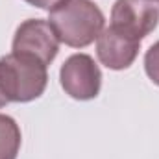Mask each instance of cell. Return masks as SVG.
Instances as JSON below:
<instances>
[{"label":"cell","mask_w":159,"mask_h":159,"mask_svg":"<svg viewBox=\"0 0 159 159\" xmlns=\"http://www.w3.org/2000/svg\"><path fill=\"white\" fill-rule=\"evenodd\" d=\"M22 144V133L17 120L0 113V159H17Z\"/></svg>","instance_id":"52a82bcc"},{"label":"cell","mask_w":159,"mask_h":159,"mask_svg":"<svg viewBox=\"0 0 159 159\" xmlns=\"http://www.w3.org/2000/svg\"><path fill=\"white\" fill-rule=\"evenodd\" d=\"M0 83L7 102L37 100L48 83L46 65L35 57L11 52L0 57Z\"/></svg>","instance_id":"7a4b0ae2"},{"label":"cell","mask_w":159,"mask_h":159,"mask_svg":"<svg viewBox=\"0 0 159 159\" xmlns=\"http://www.w3.org/2000/svg\"><path fill=\"white\" fill-rule=\"evenodd\" d=\"M11 52L35 57L48 67L59 52V39L48 20L28 19L15 30Z\"/></svg>","instance_id":"277c9868"},{"label":"cell","mask_w":159,"mask_h":159,"mask_svg":"<svg viewBox=\"0 0 159 159\" xmlns=\"http://www.w3.org/2000/svg\"><path fill=\"white\" fill-rule=\"evenodd\" d=\"M159 22V7L148 0H117L111 9V24L117 34L133 41L150 35Z\"/></svg>","instance_id":"3957f363"},{"label":"cell","mask_w":159,"mask_h":159,"mask_svg":"<svg viewBox=\"0 0 159 159\" xmlns=\"http://www.w3.org/2000/svg\"><path fill=\"white\" fill-rule=\"evenodd\" d=\"M144 72L156 85H159V41H156L144 54Z\"/></svg>","instance_id":"ba28073f"},{"label":"cell","mask_w":159,"mask_h":159,"mask_svg":"<svg viewBox=\"0 0 159 159\" xmlns=\"http://www.w3.org/2000/svg\"><path fill=\"white\" fill-rule=\"evenodd\" d=\"M26 4H30V6H34V7H39V9H52L56 4H59L61 0H24Z\"/></svg>","instance_id":"9c48e42d"},{"label":"cell","mask_w":159,"mask_h":159,"mask_svg":"<svg viewBox=\"0 0 159 159\" xmlns=\"http://www.w3.org/2000/svg\"><path fill=\"white\" fill-rule=\"evenodd\" d=\"M141 50V43L117 34L113 28H104L96 39V56L109 70H124L133 65Z\"/></svg>","instance_id":"8992f818"},{"label":"cell","mask_w":159,"mask_h":159,"mask_svg":"<svg viewBox=\"0 0 159 159\" xmlns=\"http://www.w3.org/2000/svg\"><path fill=\"white\" fill-rule=\"evenodd\" d=\"M9 102H7V98H6V94H4V91H2V83H0V109L4 107V106H7Z\"/></svg>","instance_id":"30bf717a"},{"label":"cell","mask_w":159,"mask_h":159,"mask_svg":"<svg viewBox=\"0 0 159 159\" xmlns=\"http://www.w3.org/2000/svg\"><path fill=\"white\" fill-rule=\"evenodd\" d=\"M48 22L59 43L85 48L104 32L106 17L93 0H61L48 11Z\"/></svg>","instance_id":"6da1fadb"},{"label":"cell","mask_w":159,"mask_h":159,"mask_svg":"<svg viewBox=\"0 0 159 159\" xmlns=\"http://www.w3.org/2000/svg\"><path fill=\"white\" fill-rule=\"evenodd\" d=\"M59 81L70 98L87 102L98 96L102 87V72L89 54H72L61 65Z\"/></svg>","instance_id":"5b68a950"},{"label":"cell","mask_w":159,"mask_h":159,"mask_svg":"<svg viewBox=\"0 0 159 159\" xmlns=\"http://www.w3.org/2000/svg\"><path fill=\"white\" fill-rule=\"evenodd\" d=\"M148 2H154V4H156V2H159V0H148Z\"/></svg>","instance_id":"8fae6325"}]
</instances>
